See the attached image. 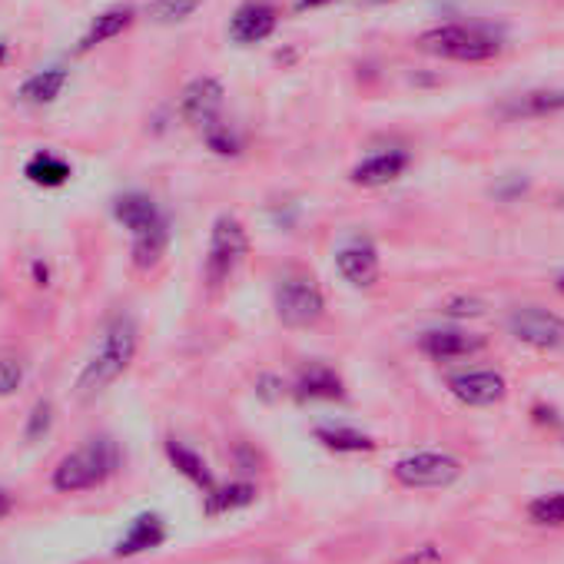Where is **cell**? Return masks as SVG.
<instances>
[{
  "instance_id": "36",
  "label": "cell",
  "mask_w": 564,
  "mask_h": 564,
  "mask_svg": "<svg viewBox=\"0 0 564 564\" xmlns=\"http://www.w3.org/2000/svg\"><path fill=\"white\" fill-rule=\"evenodd\" d=\"M4 57H8V44H0V64H4Z\"/></svg>"
},
{
  "instance_id": "31",
  "label": "cell",
  "mask_w": 564,
  "mask_h": 564,
  "mask_svg": "<svg viewBox=\"0 0 564 564\" xmlns=\"http://www.w3.org/2000/svg\"><path fill=\"white\" fill-rule=\"evenodd\" d=\"M256 392H259V399L275 402L282 392H286V386H282V379H275V376H259L256 379Z\"/></svg>"
},
{
  "instance_id": "26",
  "label": "cell",
  "mask_w": 564,
  "mask_h": 564,
  "mask_svg": "<svg viewBox=\"0 0 564 564\" xmlns=\"http://www.w3.org/2000/svg\"><path fill=\"white\" fill-rule=\"evenodd\" d=\"M203 0H150V14L160 21V24H180L186 21Z\"/></svg>"
},
{
  "instance_id": "8",
  "label": "cell",
  "mask_w": 564,
  "mask_h": 564,
  "mask_svg": "<svg viewBox=\"0 0 564 564\" xmlns=\"http://www.w3.org/2000/svg\"><path fill=\"white\" fill-rule=\"evenodd\" d=\"M223 100L226 90L216 77H196L180 94V117L196 130H209L213 123L223 120Z\"/></svg>"
},
{
  "instance_id": "16",
  "label": "cell",
  "mask_w": 564,
  "mask_h": 564,
  "mask_svg": "<svg viewBox=\"0 0 564 564\" xmlns=\"http://www.w3.org/2000/svg\"><path fill=\"white\" fill-rule=\"evenodd\" d=\"M296 399L300 402H316V399H343L346 389H343V379L336 376V369L323 366V362H313L306 366L300 376H296V386H293Z\"/></svg>"
},
{
  "instance_id": "37",
  "label": "cell",
  "mask_w": 564,
  "mask_h": 564,
  "mask_svg": "<svg viewBox=\"0 0 564 564\" xmlns=\"http://www.w3.org/2000/svg\"><path fill=\"white\" fill-rule=\"evenodd\" d=\"M362 4H389V0H362Z\"/></svg>"
},
{
  "instance_id": "27",
  "label": "cell",
  "mask_w": 564,
  "mask_h": 564,
  "mask_svg": "<svg viewBox=\"0 0 564 564\" xmlns=\"http://www.w3.org/2000/svg\"><path fill=\"white\" fill-rule=\"evenodd\" d=\"M51 429H54V405H51L47 399H41V402L31 409V415H28L24 438H28V442H44V438L51 435Z\"/></svg>"
},
{
  "instance_id": "2",
  "label": "cell",
  "mask_w": 564,
  "mask_h": 564,
  "mask_svg": "<svg viewBox=\"0 0 564 564\" xmlns=\"http://www.w3.org/2000/svg\"><path fill=\"white\" fill-rule=\"evenodd\" d=\"M117 468H120L117 442L107 438V435L87 438L77 452L61 458V465L54 468V488L64 491V495L90 491V488L104 485L110 475H117Z\"/></svg>"
},
{
  "instance_id": "1",
  "label": "cell",
  "mask_w": 564,
  "mask_h": 564,
  "mask_svg": "<svg viewBox=\"0 0 564 564\" xmlns=\"http://www.w3.org/2000/svg\"><path fill=\"white\" fill-rule=\"evenodd\" d=\"M137 349H140V326H137V319L127 316V313H117L104 326L100 343H97L90 362L77 376V395L80 399H94L107 386H113L130 369V362L137 359Z\"/></svg>"
},
{
  "instance_id": "12",
  "label": "cell",
  "mask_w": 564,
  "mask_h": 564,
  "mask_svg": "<svg viewBox=\"0 0 564 564\" xmlns=\"http://www.w3.org/2000/svg\"><path fill=\"white\" fill-rule=\"evenodd\" d=\"M419 349L435 359V362H452V359H465L485 349V339L475 333H462V329H432L422 336Z\"/></svg>"
},
{
  "instance_id": "19",
  "label": "cell",
  "mask_w": 564,
  "mask_h": 564,
  "mask_svg": "<svg viewBox=\"0 0 564 564\" xmlns=\"http://www.w3.org/2000/svg\"><path fill=\"white\" fill-rule=\"evenodd\" d=\"M166 458H170V465L183 475V478H189L196 488H203V491H213L216 488V481H213V471H209V465L193 452V448H186L183 442H176V438H166Z\"/></svg>"
},
{
  "instance_id": "17",
  "label": "cell",
  "mask_w": 564,
  "mask_h": 564,
  "mask_svg": "<svg viewBox=\"0 0 564 564\" xmlns=\"http://www.w3.org/2000/svg\"><path fill=\"white\" fill-rule=\"evenodd\" d=\"M67 80H70L67 67H47V70H37L34 77H28V80L21 84L18 97H21V104H28V107H47V104H54V100L64 94Z\"/></svg>"
},
{
  "instance_id": "22",
  "label": "cell",
  "mask_w": 564,
  "mask_h": 564,
  "mask_svg": "<svg viewBox=\"0 0 564 564\" xmlns=\"http://www.w3.org/2000/svg\"><path fill=\"white\" fill-rule=\"evenodd\" d=\"M256 501V488L246 485V481H232V485H223V488H213L206 491V514L216 518V514H226V511H236V508H246Z\"/></svg>"
},
{
  "instance_id": "35",
  "label": "cell",
  "mask_w": 564,
  "mask_h": 564,
  "mask_svg": "<svg viewBox=\"0 0 564 564\" xmlns=\"http://www.w3.org/2000/svg\"><path fill=\"white\" fill-rule=\"evenodd\" d=\"M11 508H14L11 495H8V491H0V518H4V514H11Z\"/></svg>"
},
{
  "instance_id": "29",
  "label": "cell",
  "mask_w": 564,
  "mask_h": 564,
  "mask_svg": "<svg viewBox=\"0 0 564 564\" xmlns=\"http://www.w3.org/2000/svg\"><path fill=\"white\" fill-rule=\"evenodd\" d=\"M24 386V362L14 356H0V399L14 395Z\"/></svg>"
},
{
  "instance_id": "20",
  "label": "cell",
  "mask_w": 564,
  "mask_h": 564,
  "mask_svg": "<svg viewBox=\"0 0 564 564\" xmlns=\"http://www.w3.org/2000/svg\"><path fill=\"white\" fill-rule=\"evenodd\" d=\"M70 163L67 160H61L57 153H47V150H41V153H34L31 160H28V166H24V176L34 183V186H44V189H57V186H64L67 180H70Z\"/></svg>"
},
{
  "instance_id": "32",
  "label": "cell",
  "mask_w": 564,
  "mask_h": 564,
  "mask_svg": "<svg viewBox=\"0 0 564 564\" xmlns=\"http://www.w3.org/2000/svg\"><path fill=\"white\" fill-rule=\"evenodd\" d=\"M425 561H438V551L432 547V544H425L419 554H412V557H405L402 564H425Z\"/></svg>"
},
{
  "instance_id": "11",
  "label": "cell",
  "mask_w": 564,
  "mask_h": 564,
  "mask_svg": "<svg viewBox=\"0 0 564 564\" xmlns=\"http://www.w3.org/2000/svg\"><path fill=\"white\" fill-rule=\"evenodd\" d=\"M275 24H279V14L272 4H265V0H246L229 21V37L242 47H252V44L269 41Z\"/></svg>"
},
{
  "instance_id": "25",
  "label": "cell",
  "mask_w": 564,
  "mask_h": 564,
  "mask_svg": "<svg viewBox=\"0 0 564 564\" xmlns=\"http://www.w3.org/2000/svg\"><path fill=\"white\" fill-rule=\"evenodd\" d=\"M528 518L534 524H564V491H554V495H541L528 505Z\"/></svg>"
},
{
  "instance_id": "13",
  "label": "cell",
  "mask_w": 564,
  "mask_h": 564,
  "mask_svg": "<svg viewBox=\"0 0 564 564\" xmlns=\"http://www.w3.org/2000/svg\"><path fill=\"white\" fill-rule=\"evenodd\" d=\"M163 541H166V524H163V518L153 514V511H143V514H137V518L130 521V528H127V534L117 541L113 554H117V557H133V554H143V551L160 547Z\"/></svg>"
},
{
  "instance_id": "18",
  "label": "cell",
  "mask_w": 564,
  "mask_h": 564,
  "mask_svg": "<svg viewBox=\"0 0 564 564\" xmlns=\"http://www.w3.org/2000/svg\"><path fill=\"white\" fill-rule=\"evenodd\" d=\"M133 21H137L133 8H110V11H104V14L90 24V31L80 37V47H77V51L87 54V51H94V47H100V44L120 37L123 31L133 28Z\"/></svg>"
},
{
  "instance_id": "21",
  "label": "cell",
  "mask_w": 564,
  "mask_h": 564,
  "mask_svg": "<svg viewBox=\"0 0 564 564\" xmlns=\"http://www.w3.org/2000/svg\"><path fill=\"white\" fill-rule=\"evenodd\" d=\"M166 246H170V226L166 219L140 236H133V246H130V259L137 269H153L163 256H166Z\"/></svg>"
},
{
  "instance_id": "30",
  "label": "cell",
  "mask_w": 564,
  "mask_h": 564,
  "mask_svg": "<svg viewBox=\"0 0 564 564\" xmlns=\"http://www.w3.org/2000/svg\"><path fill=\"white\" fill-rule=\"evenodd\" d=\"M442 313H445V316H455V319H465V316H481V313H485V306H481L478 300L458 296V300H448Z\"/></svg>"
},
{
  "instance_id": "6",
  "label": "cell",
  "mask_w": 564,
  "mask_h": 564,
  "mask_svg": "<svg viewBox=\"0 0 564 564\" xmlns=\"http://www.w3.org/2000/svg\"><path fill=\"white\" fill-rule=\"evenodd\" d=\"M392 475L405 488H445V485L458 481L462 462L452 455H442V452H415V455H405L402 462H395Z\"/></svg>"
},
{
  "instance_id": "28",
  "label": "cell",
  "mask_w": 564,
  "mask_h": 564,
  "mask_svg": "<svg viewBox=\"0 0 564 564\" xmlns=\"http://www.w3.org/2000/svg\"><path fill=\"white\" fill-rule=\"evenodd\" d=\"M203 140H206V147L213 150V153H219V156H236L242 147H239V140H236V133L219 120V123H213L209 130H203Z\"/></svg>"
},
{
  "instance_id": "10",
  "label": "cell",
  "mask_w": 564,
  "mask_h": 564,
  "mask_svg": "<svg viewBox=\"0 0 564 564\" xmlns=\"http://www.w3.org/2000/svg\"><path fill=\"white\" fill-rule=\"evenodd\" d=\"M448 392L465 402V405H475V409H485V405H495L508 395V382L501 372H491V369H481V372H458L448 379Z\"/></svg>"
},
{
  "instance_id": "24",
  "label": "cell",
  "mask_w": 564,
  "mask_h": 564,
  "mask_svg": "<svg viewBox=\"0 0 564 564\" xmlns=\"http://www.w3.org/2000/svg\"><path fill=\"white\" fill-rule=\"evenodd\" d=\"M316 442H323L333 452H372L376 448V442L369 435H362L356 429H329V425L316 429Z\"/></svg>"
},
{
  "instance_id": "23",
  "label": "cell",
  "mask_w": 564,
  "mask_h": 564,
  "mask_svg": "<svg viewBox=\"0 0 564 564\" xmlns=\"http://www.w3.org/2000/svg\"><path fill=\"white\" fill-rule=\"evenodd\" d=\"M564 110V90H538V94H524L518 97L508 113L511 117H544V113H557Z\"/></svg>"
},
{
  "instance_id": "14",
  "label": "cell",
  "mask_w": 564,
  "mask_h": 564,
  "mask_svg": "<svg viewBox=\"0 0 564 564\" xmlns=\"http://www.w3.org/2000/svg\"><path fill=\"white\" fill-rule=\"evenodd\" d=\"M405 166H409V153L389 150V153H376V156L362 160V163L349 173V180H352L356 186L376 189V186H386V183L399 180V176L405 173Z\"/></svg>"
},
{
  "instance_id": "9",
  "label": "cell",
  "mask_w": 564,
  "mask_h": 564,
  "mask_svg": "<svg viewBox=\"0 0 564 564\" xmlns=\"http://www.w3.org/2000/svg\"><path fill=\"white\" fill-rule=\"evenodd\" d=\"M336 269H339V275L349 282V286L372 290L379 282V272H382L379 249L369 239H356V242H349V246H343L336 252Z\"/></svg>"
},
{
  "instance_id": "4",
  "label": "cell",
  "mask_w": 564,
  "mask_h": 564,
  "mask_svg": "<svg viewBox=\"0 0 564 564\" xmlns=\"http://www.w3.org/2000/svg\"><path fill=\"white\" fill-rule=\"evenodd\" d=\"M419 51L442 57V61H458V64H485L501 54V41L471 24H438L419 37Z\"/></svg>"
},
{
  "instance_id": "33",
  "label": "cell",
  "mask_w": 564,
  "mask_h": 564,
  "mask_svg": "<svg viewBox=\"0 0 564 564\" xmlns=\"http://www.w3.org/2000/svg\"><path fill=\"white\" fill-rule=\"evenodd\" d=\"M31 269H34V282H37V286H47V282H51V269H47V265H44L41 259H37V262H34Z\"/></svg>"
},
{
  "instance_id": "5",
  "label": "cell",
  "mask_w": 564,
  "mask_h": 564,
  "mask_svg": "<svg viewBox=\"0 0 564 564\" xmlns=\"http://www.w3.org/2000/svg\"><path fill=\"white\" fill-rule=\"evenodd\" d=\"M275 316L286 329H310L326 316V296L306 272H290L275 282Z\"/></svg>"
},
{
  "instance_id": "7",
  "label": "cell",
  "mask_w": 564,
  "mask_h": 564,
  "mask_svg": "<svg viewBox=\"0 0 564 564\" xmlns=\"http://www.w3.org/2000/svg\"><path fill=\"white\" fill-rule=\"evenodd\" d=\"M508 333L531 346V349H564V319L547 313V310H538V306H521L508 316Z\"/></svg>"
},
{
  "instance_id": "15",
  "label": "cell",
  "mask_w": 564,
  "mask_h": 564,
  "mask_svg": "<svg viewBox=\"0 0 564 564\" xmlns=\"http://www.w3.org/2000/svg\"><path fill=\"white\" fill-rule=\"evenodd\" d=\"M113 216H117V223H123L133 236H140V232H147V229H153V226L163 223L160 206H156L147 193H123V196H117V199H113Z\"/></svg>"
},
{
  "instance_id": "38",
  "label": "cell",
  "mask_w": 564,
  "mask_h": 564,
  "mask_svg": "<svg viewBox=\"0 0 564 564\" xmlns=\"http://www.w3.org/2000/svg\"><path fill=\"white\" fill-rule=\"evenodd\" d=\"M557 293H564V275L557 279Z\"/></svg>"
},
{
  "instance_id": "34",
  "label": "cell",
  "mask_w": 564,
  "mask_h": 564,
  "mask_svg": "<svg viewBox=\"0 0 564 564\" xmlns=\"http://www.w3.org/2000/svg\"><path fill=\"white\" fill-rule=\"evenodd\" d=\"M333 0H296V11H316V8H326Z\"/></svg>"
},
{
  "instance_id": "3",
  "label": "cell",
  "mask_w": 564,
  "mask_h": 564,
  "mask_svg": "<svg viewBox=\"0 0 564 564\" xmlns=\"http://www.w3.org/2000/svg\"><path fill=\"white\" fill-rule=\"evenodd\" d=\"M246 256H249L246 226L229 213L216 216L209 229V242H206V259H203V279L209 293H223L229 286V279L246 262Z\"/></svg>"
}]
</instances>
